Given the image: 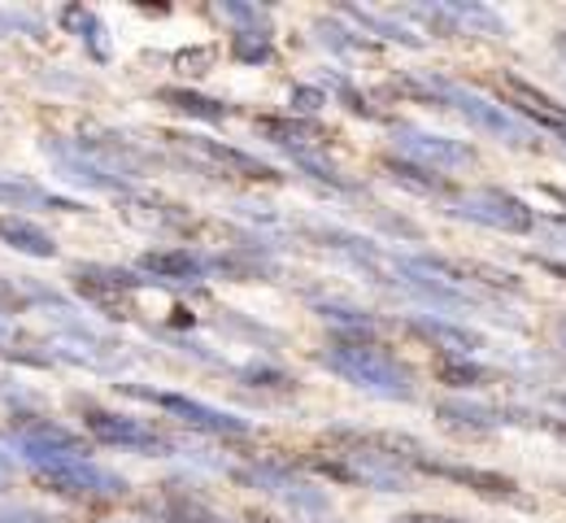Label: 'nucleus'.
<instances>
[{
  "mask_svg": "<svg viewBox=\"0 0 566 523\" xmlns=\"http://www.w3.org/2000/svg\"><path fill=\"white\" fill-rule=\"evenodd\" d=\"M222 18H231V22H244L240 31H266V9H253V4H222Z\"/></svg>",
  "mask_w": 566,
  "mask_h": 523,
  "instance_id": "33",
  "label": "nucleus"
},
{
  "mask_svg": "<svg viewBox=\"0 0 566 523\" xmlns=\"http://www.w3.org/2000/svg\"><path fill=\"white\" fill-rule=\"evenodd\" d=\"M327 83H332V92H336V101H340V105H345V109H349V114H361V118H379V114H375V109H370V101H366V96H361V92H357L354 83H349V79H327Z\"/></svg>",
  "mask_w": 566,
  "mask_h": 523,
  "instance_id": "31",
  "label": "nucleus"
},
{
  "mask_svg": "<svg viewBox=\"0 0 566 523\" xmlns=\"http://www.w3.org/2000/svg\"><path fill=\"white\" fill-rule=\"evenodd\" d=\"M157 96H161L170 109L192 114V118H206V123H222V118L231 114V105H222V101H213V96H201V92H192V87H161Z\"/></svg>",
  "mask_w": 566,
  "mask_h": 523,
  "instance_id": "25",
  "label": "nucleus"
},
{
  "mask_svg": "<svg viewBox=\"0 0 566 523\" xmlns=\"http://www.w3.org/2000/svg\"><path fill=\"white\" fill-rule=\"evenodd\" d=\"M384 170H388L392 184H401V188H410V192H419V197H449V179L436 175V170H427V166H419V161L388 157Z\"/></svg>",
  "mask_w": 566,
  "mask_h": 523,
  "instance_id": "21",
  "label": "nucleus"
},
{
  "mask_svg": "<svg viewBox=\"0 0 566 523\" xmlns=\"http://www.w3.org/2000/svg\"><path fill=\"white\" fill-rule=\"evenodd\" d=\"M496 87L505 92V109L523 123V127H536V132H549V136H563L566 140V105L554 101L549 92H541L536 83L518 79L514 71H501Z\"/></svg>",
  "mask_w": 566,
  "mask_h": 523,
  "instance_id": "6",
  "label": "nucleus"
},
{
  "mask_svg": "<svg viewBox=\"0 0 566 523\" xmlns=\"http://www.w3.org/2000/svg\"><path fill=\"white\" fill-rule=\"evenodd\" d=\"M0 240L13 249V253H27V258H57V240L31 219H18V215H4L0 219Z\"/></svg>",
  "mask_w": 566,
  "mask_h": 523,
  "instance_id": "18",
  "label": "nucleus"
},
{
  "mask_svg": "<svg viewBox=\"0 0 566 523\" xmlns=\"http://www.w3.org/2000/svg\"><path fill=\"white\" fill-rule=\"evenodd\" d=\"M406 327L415 336H423L431 349H440L444 358H475L484 349V336L467 323H453V318H440V314H410Z\"/></svg>",
  "mask_w": 566,
  "mask_h": 523,
  "instance_id": "12",
  "label": "nucleus"
},
{
  "mask_svg": "<svg viewBox=\"0 0 566 523\" xmlns=\"http://www.w3.org/2000/svg\"><path fill=\"white\" fill-rule=\"evenodd\" d=\"M318 318L332 323V327H340V332H345L340 341H370V336L379 332V323H375L366 310L340 305V301H323V305H318Z\"/></svg>",
  "mask_w": 566,
  "mask_h": 523,
  "instance_id": "24",
  "label": "nucleus"
},
{
  "mask_svg": "<svg viewBox=\"0 0 566 523\" xmlns=\"http://www.w3.org/2000/svg\"><path fill=\"white\" fill-rule=\"evenodd\" d=\"M235 480L258 489V493H271L280 498L283 506L292 511H305V515H323L327 511V493L318 484H310L305 475H296L292 467L283 462H249V467H235Z\"/></svg>",
  "mask_w": 566,
  "mask_h": 523,
  "instance_id": "4",
  "label": "nucleus"
},
{
  "mask_svg": "<svg viewBox=\"0 0 566 523\" xmlns=\"http://www.w3.org/2000/svg\"><path fill=\"white\" fill-rule=\"evenodd\" d=\"M558 341H563V345H566V318H563V323H558Z\"/></svg>",
  "mask_w": 566,
  "mask_h": 523,
  "instance_id": "39",
  "label": "nucleus"
},
{
  "mask_svg": "<svg viewBox=\"0 0 566 523\" xmlns=\"http://www.w3.org/2000/svg\"><path fill=\"white\" fill-rule=\"evenodd\" d=\"M0 341H9V318L0 314Z\"/></svg>",
  "mask_w": 566,
  "mask_h": 523,
  "instance_id": "37",
  "label": "nucleus"
},
{
  "mask_svg": "<svg viewBox=\"0 0 566 523\" xmlns=\"http://www.w3.org/2000/svg\"><path fill=\"white\" fill-rule=\"evenodd\" d=\"M349 18H354L361 31H370L375 40H384V44H406V49H423V40L410 31V27H401L397 18H388V13H375V9H345Z\"/></svg>",
  "mask_w": 566,
  "mask_h": 523,
  "instance_id": "23",
  "label": "nucleus"
},
{
  "mask_svg": "<svg viewBox=\"0 0 566 523\" xmlns=\"http://www.w3.org/2000/svg\"><path fill=\"white\" fill-rule=\"evenodd\" d=\"M44 153L57 161V170H62L71 184L96 188V192H123V188H127V179H118L114 170L96 166L92 157H83V153L74 149V145H62V140H44Z\"/></svg>",
  "mask_w": 566,
  "mask_h": 523,
  "instance_id": "15",
  "label": "nucleus"
},
{
  "mask_svg": "<svg viewBox=\"0 0 566 523\" xmlns=\"http://www.w3.org/2000/svg\"><path fill=\"white\" fill-rule=\"evenodd\" d=\"M210 62H213V49H184V53H175V66L184 75H201V71H210Z\"/></svg>",
  "mask_w": 566,
  "mask_h": 523,
  "instance_id": "34",
  "label": "nucleus"
},
{
  "mask_svg": "<svg viewBox=\"0 0 566 523\" xmlns=\"http://www.w3.org/2000/svg\"><path fill=\"white\" fill-rule=\"evenodd\" d=\"M554 44H558V53H563V62H566V31L558 35V40H554Z\"/></svg>",
  "mask_w": 566,
  "mask_h": 523,
  "instance_id": "38",
  "label": "nucleus"
},
{
  "mask_svg": "<svg viewBox=\"0 0 566 523\" xmlns=\"http://www.w3.org/2000/svg\"><path fill=\"white\" fill-rule=\"evenodd\" d=\"M166 523H227V520H218L210 506H201L197 498H170L166 502Z\"/></svg>",
  "mask_w": 566,
  "mask_h": 523,
  "instance_id": "29",
  "label": "nucleus"
},
{
  "mask_svg": "<svg viewBox=\"0 0 566 523\" xmlns=\"http://www.w3.org/2000/svg\"><path fill=\"white\" fill-rule=\"evenodd\" d=\"M253 127H258V136H262V140H271V145L283 149L287 157L327 149L323 127H318V123H310V118H292V114H287V118H258Z\"/></svg>",
  "mask_w": 566,
  "mask_h": 523,
  "instance_id": "14",
  "label": "nucleus"
},
{
  "mask_svg": "<svg viewBox=\"0 0 566 523\" xmlns=\"http://www.w3.org/2000/svg\"><path fill=\"white\" fill-rule=\"evenodd\" d=\"M415 467H423L431 475H444V480H458V484H471L475 493L484 498H510L518 502V484L496 475V471H480V467H453V462H427V458H415Z\"/></svg>",
  "mask_w": 566,
  "mask_h": 523,
  "instance_id": "16",
  "label": "nucleus"
},
{
  "mask_svg": "<svg viewBox=\"0 0 566 523\" xmlns=\"http://www.w3.org/2000/svg\"><path fill=\"white\" fill-rule=\"evenodd\" d=\"M0 523H44V520H35V515H0Z\"/></svg>",
  "mask_w": 566,
  "mask_h": 523,
  "instance_id": "36",
  "label": "nucleus"
},
{
  "mask_svg": "<svg viewBox=\"0 0 566 523\" xmlns=\"http://www.w3.org/2000/svg\"><path fill=\"white\" fill-rule=\"evenodd\" d=\"M453 215L489 227V231H501V236H527V231H536V210L523 197L505 192V188H471V192H462L453 201Z\"/></svg>",
  "mask_w": 566,
  "mask_h": 523,
  "instance_id": "3",
  "label": "nucleus"
},
{
  "mask_svg": "<svg viewBox=\"0 0 566 523\" xmlns=\"http://www.w3.org/2000/svg\"><path fill=\"white\" fill-rule=\"evenodd\" d=\"M127 393H136L144 401L161 406V410L175 415L179 423H188V428H197V432H210V437H249V432H253L249 419H240V415H231V410H218V406H206V401H197V397H184V393H153V388H127Z\"/></svg>",
  "mask_w": 566,
  "mask_h": 523,
  "instance_id": "7",
  "label": "nucleus"
},
{
  "mask_svg": "<svg viewBox=\"0 0 566 523\" xmlns=\"http://www.w3.org/2000/svg\"><path fill=\"white\" fill-rule=\"evenodd\" d=\"M436 375L449 384V388H489L496 375L484 367V363H475V358H440V367Z\"/></svg>",
  "mask_w": 566,
  "mask_h": 523,
  "instance_id": "26",
  "label": "nucleus"
},
{
  "mask_svg": "<svg viewBox=\"0 0 566 523\" xmlns=\"http://www.w3.org/2000/svg\"><path fill=\"white\" fill-rule=\"evenodd\" d=\"M397 149L406 153V161H419L427 170H467L480 161L475 145L467 140H453V136H431V132H419V127H397Z\"/></svg>",
  "mask_w": 566,
  "mask_h": 523,
  "instance_id": "9",
  "label": "nucleus"
},
{
  "mask_svg": "<svg viewBox=\"0 0 566 523\" xmlns=\"http://www.w3.org/2000/svg\"><path fill=\"white\" fill-rule=\"evenodd\" d=\"M436 415L453 428V432H467V437H484V432H496L505 419H501V410L493 406H480V401H458V397H449V401H440L436 406Z\"/></svg>",
  "mask_w": 566,
  "mask_h": 523,
  "instance_id": "17",
  "label": "nucleus"
},
{
  "mask_svg": "<svg viewBox=\"0 0 566 523\" xmlns=\"http://www.w3.org/2000/svg\"><path fill=\"white\" fill-rule=\"evenodd\" d=\"M318 363L345 384H354L357 393H370L379 401H415L419 393L415 372L392 354H384L375 341H336L318 354Z\"/></svg>",
  "mask_w": 566,
  "mask_h": 523,
  "instance_id": "2",
  "label": "nucleus"
},
{
  "mask_svg": "<svg viewBox=\"0 0 566 523\" xmlns=\"http://www.w3.org/2000/svg\"><path fill=\"white\" fill-rule=\"evenodd\" d=\"M401 523H467V520H453V515H406Z\"/></svg>",
  "mask_w": 566,
  "mask_h": 523,
  "instance_id": "35",
  "label": "nucleus"
},
{
  "mask_svg": "<svg viewBox=\"0 0 566 523\" xmlns=\"http://www.w3.org/2000/svg\"><path fill=\"white\" fill-rule=\"evenodd\" d=\"M140 271L153 275V284H197L210 275V258L192 249H153L140 258Z\"/></svg>",
  "mask_w": 566,
  "mask_h": 523,
  "instance_id": "13",
  "label": "nucleus"
},
{
  "mask_svg": "<svg viewBox=\"0 0 566 523\" xmlns=\"http://www.w3.org/2000/svg\"><path fill=\"white\" fill-rule=\"evenodd\" d=\"M287 101H292V118H310L314 109L327 105V92H323V87H305V83H296Z\"/></svg>",
  "mask_w": 566,
  "mask_h": 523,
  "instance_id": "32",
  "label": "nucleus"
},
{
  "mask_svg": "<svg viewBox=\"0 0 566 523\" xmlns=\"http://www.w3.org/2000/svg\"><path fill=\"white\" fill-rule=\"evenodd\" d=\"M87 432L101 441V446L114 449H136V453H170V441L161 432H153L140 419H127V415H109V410H92L87 415Z\"/></svg>",
  "mask_w": 566,
  "mask_h": 523,
  "instance_id": "11",
  "label": "nucleus"
},
{
  "mask_svg": "<svg viewBox=\"0 0 566 523\" xmlns=\"http://www.w3.org/2000/svg\"><path fill=\"white\" fill-rule=\"evenodd\" d=\"M444 9L458 22V35H484V40H501L505 35V22L496 18L489 4H480V0H444Z\"/></svg>",
  "mask_w": 566,
  "mask_h": 523,
  "instance_id": "20",
  "label": "nucleus"
},
{
  "mask_svg": "<svg viewBox=\"0 0 566 523\" xmlns=\"http://www.w3.org/2000/svg\"><path fill=\"white\" fill-rule=\"evenodd\" d=\"M231 53H235V62L266 66V62L275 57V44H271L266 31H235V35H231Z\"/></svg>",
  "mask_w": 566,
  "mask_h": 523,
  "instance_id": "27",
  "label": "nucleus"
},
{
  "mask_svg": "<svg viewBox=\"0 0 566 523\" xmlns=\"http://www.w3.org/2000/svg\"><path fill=\"white\" fill-rule=\"evenodd\" d=\"M0 206H13V210H27V206H44V210H66V215H78L83 206L78 201H66V197H53L27 179H13V175H0Z\"/></svg>",
  "mask_w": 566,
  "mask_h": 523,
  "instance_id": "19",
  "label": "nucleus"
},
{
  "mask_svg": "<svg viewBox=\"0 0 566 523\" xmlns=\"http://www.w3.org/2000/svg\"><path fill=\"white\" fill-rule=\"evenodd\" d=\"M314 31H318V40H323L327 49H340V53H354V49H375L370 40H361L357 31H349V27H340V22H318Z\"/></svg>",
  "mask_w": 566,
  "mask_h": 523,
  "instance_id": "30",
  "label": "nucleus"
},
{
  "mask_svg": "<svg viewBox=\"0 0 566 523\" xmlns=\"http://www.w3.org/2000/svg\"><path fill=\"white\" fill-rule=\"evenodd\" d=\"M44 489L62 493V498H123L127 493V480L118 471H105L96 467L92 458L83 462H62V467H44L35 471Z\"/></svg>",
  "mask_w": 566,
  "mask_h": 523,
  "instance_id": "8",
  "label": "nucleus"
},
{
  "mask_svg": "<svg viewBox=\"0 0 566 523\" xmlns=\"http://www.w3.org/2000/svg\"><path fill=\"white\" fill-rule=\"evenodd\" d=\"M9 446L18 449L35 471L44 467H62V462H83L87 458V441L66 432L62 423H49V419H27L9 432Z\"/></svg>",
  "mask_w": 566,
  "mask_h": 523,
  "instance_id": "5",
  "label": "nucleus"
},
{
  "mask_svg": "<svg viewBox=\"0 0 566 523\" xmlns=\"http://www.w3.org/2000/svg\"><path fill=\"white\" fill-rule=\"evenodd\" d=\"M401 92H415V96H423V101L440 105V109H453L462 123H471L475 132L493 136V140L510 145V149H532V127H523L505 105L480 96L475 87H462V83L440 75H406L401 79Z\"/></svg>",
  "mask_w": 566,
  "mask_h": 523,
  "instance_id": "1",
  "label": "nucleus"
},
{
  "mask_svg": "<svg viewBox=\"0 0 566 523\" xmlns=\"http://www.w3.org/2000/svg\"><path fill=\"white\" fill-rule=\"evenodd\" d=\"M62 27L74 31L83 44H87V53L96 57V62H109V40H105V22L92 13V9H83V4H66L62 9Z\"/></svg>",
  "mask_w": 566,
  "mask_h": 523,
  "instance_id": "22",
  "label": "nucleus"
},
{
  "mask_svg": "<svg viewBox=\"0 0 566 523\" xmlns=\"http://www.w3.org/2000/svg\"><path fill=\"white\" fill-rule=\"evenodd\" d=\"M292 166L301 170V175H310L314 184H327V188H336V192H349L354 184L340 175V166H332L323 153H301V157H292Z\"/></svg>",
  "mask_w": 566,
  "mask_h": 523,
  "instance_id": "28",
  "label": "nucleus"
},
{
  "mask_svg": "<svg viewBox=\"0 0 566 523\" xmlns=\"http://www.w3.org/2000/svg\"><path fill=\"white\" fill-rule=\"evenodd\" d=\"M170 140H179L184 149L197 153L201 161L218 166L222 175H235V179H253V184H280V170H275L271 161L253 157V153L231 149V145H222V140H206V136H170Z\"/></svg>",
  "mask_w": 566,
  "mask_h": 523,
  "instance_id": "10",
  "label": "nucleus"
}]
</instances>
